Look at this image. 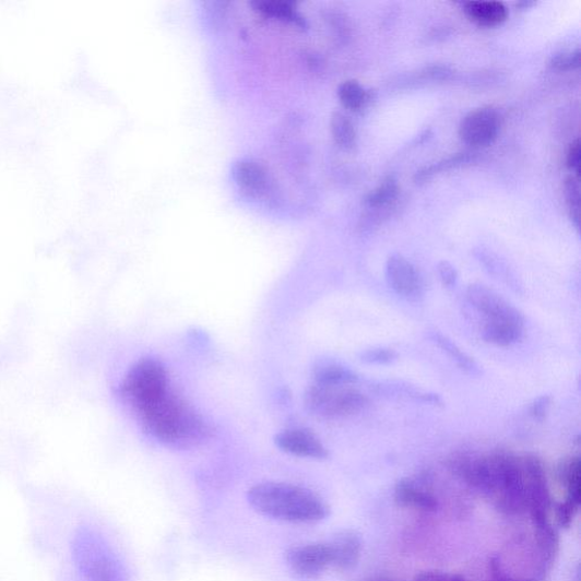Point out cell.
<instances>
[{"mask_svg": "<svg viewBox=\"0 0 581 581\" xmlns=\"http://www.w3.org/2000/svg\"><path fill=\"white\" fill-rule=\"evenodd\" d=\"M329 544L334 570L347 572L357 567L363 554V541L356 531L340 532Z\"/></svg>", "mask_w": 581, "mask_h": 581, "instance_id": "8fae6325", "label": "cell"}, {"mask_svg": "<svg viewBox=\"0 0 581 581\" xmlns=\"http://www.w3.org/2000/svg\"><path fill=\"white\" fill-rule=\"evenodd\" d=\"M552 399L548 395L537 398L531 405L530 415L538 422H543L550 408Z\"/></svg>", "mask_w": 581, "mask_h": 581, "instance_id": "f1b7e54d", "label": "cell"}, {"mask_svg": "<svg viewBox=\"0 0 581 581\" xmlns=\"http://www.w3.org/2000/svg\"><path fill=\"white\" fill-rule=\"evenodd\" d=\"M285 559L290 571L307 580L317 579L332 568L329 543H308L290 547Z\"/></svg>", "mask_w": 581, "mask_h": 581, "instance_id": "ba28073f", "label": "cell"}, {"mask_svg": "<svg viewBox=\"0 0 581 581\" xmlns=\"http://www.w3.org/2000/svg\"><path fill=\"white\" fill-rule=\"evenodd\" d=\"M276 447L290 455L325 460L329 451L317 435L307 428H288L275 436Z\"/></svg>", "mask_w": 581, "mask_h": 581, "instance_id": "30bf717a", "label": "cell"}, {"mask_svg": "<svg viewBox=\"0 0 581 581\" xmlns=\"http://www.w3.org/2000/svg\"><path fill=\"white\" fill-rule=\"evenodd\" d=\"M331 132L335 143L345 152L356 147L357 132L354 123L342 112H334L331 118Z\"/></svg>", "mask_w": 581, "mask_h": 581, "instance_id": "ffe728a7", "label": "cell"}, {"mask_svg": "<svg viewBox=\"0 0 581 581\" xmlns=\"http://www.w3.org/2000/svg\"><path fill=\"white\" fill-rule=\"evenodd\" d=\"M81 568L86 581H119V571L114 564L95 549L86 546L81 549Z\"/></svg>", "mask_w": 581, "mask_h": 581, "instance_id": "5bb4252c", "label": "cell"}, {"mask_svg": "<svg viewBox=\"0 0 581 581\" xmlns=\"http://www.w3.org/2000/svg\"><path fill=\"white\" fill-rule=\"evenodd\" d=\"M428 339L436 346L440 347L462 371L471 376H479L482 374L478 364L466 353L462 352L461 348L448 336L440 332L430 331L428 333Z\"/></svg>", "mask_w": 581, "mask_h": 581, "instance_id": "d6986e66", "label": "cell"}, {"mask_svg": "<svg viewBox=\"0 0 581 581\" xmlns=\"http://www.w3.org/2000/svg\"><path fill=\"white\" fill-rule=\"evenodd\" d=\"M374 392L383 396L413 400L432 405H442V399L435 393L423 391L416 387L398 382H381L372 386Z\"/></svg>", "mask_w": 581, "mask_h": 581, "instance_id": "ac0fdd59", "label": "cell"}, {"mask_svg": "<svg viewBox=\"0 0 581 581\" xmlns=\"http://www.w3.org/2000/svg\"><path fill=\"white\" fill-rule=\"evenodd\" d=\"M313 383L319 386L345 387L356 386L358 375L346 366L336 361H321L313 368Z\"/></svg>", "mask_w": 581, "mask_h": 581, "instance_id": "9a60e30c", "label": "cell"}, {"mask_svg": "<svg viewBox=\"0 0 581 581\" xmlns=\"http://www.w3.org/2000/svg\"><path fill=\"white\" fill-rule=\"evenodd\" d=\"M169 388L165 367L155 359H141L124 376L120 388L123 401L137 415L165 395Z\"/></svg>", "mask_w": 581, "mask_h": 581, "instance_id": "3957f363", "label": "cell"}, {"mask_svg": "<svg viewBox=\"0 0 581 581\" xmlns=\"http://www.w3.org/2000/svg\"><path fill=\"white\" fill-rule=\"evenodd\" d=\"M558 525L562 529H569L579 511L578 508L562 501L555 508Z\"/></svg>", "mask_w": 581, "mask_h": 581, "instance_id": "83f0119b", "label": "cell"}, {"mask_svg": "<svg viewBox=\"0 0 581 581\" xmlns=\"http://www.w3.org/2000/svg\"><path fill=\"white\" fill-rule=\"evenodd\" d=\"M394 502L405 509L422 512H436L440 507V501L434 494L412 479L400 481L393 493Z\"/></svg>", "mask_w": 581, "mask_h": 581, "instance_id": "7c38bea8", "label": "cell"}, {"mask_svg": "<svg viewBox=\"0 0 581 581\" xmlns=\"http://www.w3.org/2000/svg\"><path fill=\"white\" fill-rule=\"evenodd\" d=\"M387 278L394 293L411 303L425 296V283L414 264L401 254H393L387 263Z\"/></svg>", "mask_w": 581, "mask_h": 581, "instance_id": "9c48e42d", "label": "cell"}, {"mask_svg": "<svg viewBox=\"0 0 581 581\" xmlns=\"http://www.w3.org/2000/svg\"><path fill=\"white\" fill-rule=\"evenodd\" d=\"M307 411L315 417L336 420L365 412L369 399L354 386L330 387L312 383L305 395Z\"/></svg>", "mask_w": 581, "mask_h": 581, "instance_id": "277c9868", "label": "cell"}, {"mask_svg": "<svg viewBox=\"0 0 581 581\" xmlns=\"http://www.w3.org/2000/svg\"><path fill=\"white\" fill-rule=\"evenodd\" d=\"M565 194L569 206L570 215L579 228L580 225V188L579 179L569 177L565 182Z\"/></svg>", "mask_w": 581, "mask_h": 581, "instance_id": "d4e9b609", "label": "cell"}, {"mask_svg": "<svg viewBox=\"0 0 581 581\" xmlns=\"http://www.w3.org/2000/svg\"><path fill=\"white\" fill-rule=\"evenodd\" d=\"M248 501L258 513L290 524H315L330 515L317 494L288 483H259L248 490Z\"/></svg>", "mask_w": 581, "mask_h": 581, "instance_id": "7a4b0ae2", "label": "cell"}, {"mask_svg": "<svg viewBox=\"0 0 581 581\" xmlns=\"http://www.w3.org/2000/svg\"><path fill=\"white\" fill-rule=\"evenodd\" d=\"M580 56L579 49L572 52L558 54L552 60L550 66L558 71L574 70L580 67Z\"/></svg>", "mask_w": 581, "mask_h": 581, "instance_id": "4316f807", "label": "cell"}, {"mask_svg": "<svg viewBox=\"0 0 581 581\" xmlns=\"http://www.w3.org/2000/svg\"><path fill=\"white\" fill-rule=\"evenodd\" d=\"M236 183L251 194L260 195L269 187L268 171L263 165L251 159L239 161L232 168Z\"/></svg>", "mask_w": 581, "mask_h": 581, "instance_id": "4fadbf2b", "label": "cell"}, {"mask_svg": "<svg viewBox=\"0 0 581 581\" xmlns=\"http://www.w3.org/2000/svg\"><path fill=\"white\" fill-rule=\"evenodd\" d=\"M463 11L472 22L485 27L501 25L508 19V10L500 2H469Z\"/></svg>", "mask_w": 581, "mask_h": 581, "instance_id": "e0dca14e", "label": "cell"}, {"mask_svg": "<svg viewBox=\"0 0 581 581\" xmlns=\"http://www.w3.org/2000/svg\"><path fill=\"white\" fill-rule=\"evenodd\" d=\"M414 581H466L461 574L442 571H424L418 573Z\"/></svg>", "mask_w": 581, "mask_h": 581, "instance_id": "f546056e", "label": "cell"}, {"mask_svg": "<svg viewBox=\"0 0 581 581\" xmlns=\"http://www.w3.org/2000/svg\"><path fill=\"white\" fill-rule=\"evenodd\" d=\"M135 416L145 431L167 447L188 449L211 438L206 420L171 390Z\"/></svg>", "mask_w": 581, "mask_h": 581, "instance_id": "6da1fadb", "label": "cell"}, {"mask_svg": "<svg viewBox=\"0 0 581 581\" xmlns=\"http://www.w3.org/2000/svg\"><path fill=\"white\" fill-rule=\"evenodd\" d=\"M580 141L577 139L570 144L567 154V165L576 174V178L580 176Z\"/></svg>", "mask_w": 581, "mask_h": 581, "instance_id": "1f68e13d", "label": "cell"}, {"mask_svg": "<svg viewBox=\"0 0 581 581\" xmlns=\"http://www.w3.org/2000/svg\"><path fill=\"white\" fill-rule=\"evenodd\" d=\"M501 127L502 118L496 108L481 107L464 116L459 127V135L472 147H487L498 139Z\"/></svg>", "mask_w": 581, "mask_h": 581, "instance_id": "52a82bcc", "label": "cell"}, {"mask_svg": "<svg viewBox=\"0 0 581 581\" xmlns=\"http://www.w3.org/2000/svg\"><path fill=\"white\" fill-rule=\"evenodd\" d=\"M557 476L567 493L565 502L579 509L581 505V462L579 456L562 460L558 466Z\"/></svg>", "mask_w": 581, "mask_h": 581, "instance_id": "2e32d148", "label": "cell"}, {"mask_svg": "<svg viewBox=\"0 0 581 581\" xmlns=\"http://www.w3.org/2000/svg\"><path fill=\"white\" fill-rule=\"evenodd\" d=\"M524 330L512 325H484L482 335L487 343L509 346L521 340Z\"/></svg>", "mask_w": 581, "mask_h": 581, "instance_id": "603a6c76", "label": "cell"}, {"mask_svg": "<svg viewBox=\"0 0 581 581\" xmlns=\"http://www.w3.org/2000/svg\"><path fill=\"white\" fill-rule=\"evenodd\" d=\"M438 273L442 284L448 288H453L458 284V272L449 263V261H441L438 266Z\"/></svg>", "mask_w": 581, "mask_h": 581, "instance_id": "4dcf8cb0", "label": "cell"}, {"mask_svg": "<svg viewBox=\"0 0 581 581\" xmlns=\"http://www.w3.org/2000/svg\"><path fill=\"white\" fill-rule=\"evenodd\" d=\"M521 463L525 477L527 512L532 518L533 526L546 524L549 522L548 514L554 502H552L544 464L534 454L521 458Z\"/></svg>", "mask_w": 581, "mask_h": 581, "instance_id": "5b68a950", "label": "cell"}, {"mask_svg": "<svg viewBox=\"0 0 581 581\" xmlns=\"http://www.w3.org/2000/svg\"><path fill=\"white\" fill-rule=\"evenodd\" d=\"M254 9L266 16L278 19L285 22H293L298 25H304V19L296 11V9L284 2H256L252 4Z\"/></svg>", "mask_w": 581, "mask_h": 581, "instance_id": "cb8c5ba5", "label": "cell"}, {"mask_svg": "<svg viewBox=\"0 0 581 581\" xmlns=\"http://www.w3.org/2000/svg\"><path fill=\"white\" fill-rule=\"evenodd\" d=\"M371 581H392V580L379 579V580H371Z\"/></svg>", "mask_w": 581, "mask_h": 581, "instance_id": "d6a6232c", "label": "cell"}, {"mask_svg": "<svg viewBox=\"0 0 581 581\" xmlns=\"http://www.w3.org/2000/svg\"><path fill=\"white\" fill-rule=\"evenodd\" d=\"M363 363L368 365H391L398 359V354L390 347H371L360 356Z\"/></svg>", "mask_w": 581, "mask_h": 581, "instance_id": "484cf974", "label": "cell"}, {"mask_svg": "<svg viewBox=\"0 0 581 581\" xmlns=\"http://www.w3.org/2000/svg\"><path fill=\"white\" fill-rule=\"evenodd\" d=\"M337 96L345 108L354 111L360 110L369 100V94L355 80L343 82L339 86Z\"/></svg>", "mask_w": 581, "mask_h": 581, "instance_id": "7402d4cb", "label": "cell"}, {"mask_svg": "<svg viewBox=\"0 0 581 581\" xmlns=\"http://www.w3.org/2000/svg\"><path fill=\"white\" fill-rule=\"evenodd\" d=\"M399 193L398 181L390 177L367 194L365 198L366 206L374 210L388 208L395 201Z\"/></svg>", "mask_w": 581, "mask_h": 581, "instance_id": "44dd1931", "label": "cell"}, {"mask_svg": "<svg viewBox=\"0 0 581 581\" xmlns=\"http://www.w3.org/2000/svg\"><path fill=\"white\" fill-rule=\"evenodd\" d=\"M467 299L485 318V325H512L525 329L524 316L486 285H471L467 289Z\"/></svg>", "mask_w": 581, "mask_h": 581, "instance_id": "8992f818", "label": "cell"}]
</instances>
